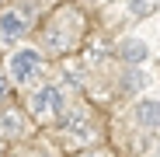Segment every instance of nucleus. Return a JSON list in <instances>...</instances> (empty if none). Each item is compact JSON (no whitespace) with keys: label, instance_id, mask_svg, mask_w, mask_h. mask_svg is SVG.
<instances>
[{"label":"nucleus","instance_id":"nucleus-12","mask_svg":"<svg viewBox=\"0 0 160 157\" xmlns=\"http://www.w3.org/2000/svg\"><path fill=\"white\" fill-rule=\"evenodd\" d=\"M0 154H4V136H0Z\"/></svg>","mask_w":160,"mask_h":157},{"label":"nucleus","instance_id":"nucleus-13","mask_svg":"<svg viewBox=\"0 0 160 157\" xmlns=\"http://www.w3.org/2000/svg\"><path fill=\"white\" fill-rule=\"evenodd\" d=\"M28 157H35V154H28Z\"/></svg>","mask_w":160,"mask_h":157},{"label":"nucleus","instance_id":"nucleus-9","mask_svg":"<svg viewBox=\"0 0 160 157\" xmlns=\"http://www.w3.org/2000/svg\"><path fill=\"white\" fill-rule=\"evenodd\" d=\"M146 81H143V73H125V81H122V87L125 91H139Z\"/></svg>","mask_w":160,"mask_h":157},{"label":"nucleus","instance_id":"nucleus-6","mask_svg":"<svg viewBox=\"0 0 160 157\" xmlns=\"http://www.w3.org/2000/svg\"><path fill=\"white\" fill-rule=\"evenodd\" d=\"M136 122L146 126V129H157L160 126V101H139L136 105Z\"/></svg>","mask_w":160,"mask_h":157},{"label":"nucleus","instance_id":"nucleus-11","mask_svg":"<svg viewBox=\"0 0 160 157\" xmlns=\"http://www.w3.org/2000/svg\"><path fill=\"white\" fill-rule=\"evenodd\" d=\"M80 157H108V154H80Z\"/></svg>","mask_w":160,"mask_h":157},{"label":"nucleus","instance_id":"nucleus-2","mask_svg":"<svg viewBox=\"0 0 160 157\" xmlns=\"http://www.w3.org/2000/svg\"><path fill=\"white\" fill-rule=\"evenodd\" d=\"M42 66H45V63H42V52L21 45V49H14L11 56H7V81L28 84V81H35V77L42 73Z\"/></svg>","mask_w":160,"mask_h":157},{"label":"nucleus","instance_id":"nucleus-1","mask_svg":"<svg viewBox=\"0 0 160 157\" xmlns=\"http://www.w3.org/2000/svg\"><path fill=\"white\" fill-rule=\"evenodd\" d=\"M80 35H84V18H80V11L73 7H63L49 18V24L42 28V45L49 52H56V56H63V52H70Z\"/></svg>","mask_w":160,"mask_h":157},{"label":"nucleus","instance_id":"nucleus-8","mask_svg":"<svg viewBox=\"0 0 160 157\" xmlns=\"http://www.w3.org/2000/svg\"><path fill=\"white\" fill-rule=\"evenodd\" d=\"M118 56H122L125 63H139V60L146 56V45H143L139 39H125V42L118 45Z\"/></svg>","mask_w":160,"mask_h":157},{"label":"nucleus","instance_id":"nucleus-5","mask_svg":"<svg viewBox=\"0 0 160 157\" xmlns=\"http://www.w3.org/2000/svg\"><path fill=\"white\" fill-rule=\"evenodd\" d=\"M66 136L77 140V143H91V140H98V126H94L84 112H77V119L66 122Z\"/></svg>","mask_w":160,"mask_h":157},{"label":"nucleus","instance_id":"nucleus-10","mask_svg":"<svg viewBox=\"0 0 160 157\" xmlns=\"http://www.w3.org/2000/svg\"><path fill=\"white\" fill-rule=\"evenodd\" d=\"M4 94H7V77L0 73V101H4Z\"/></svg>","mask_w":160,"mask_h":157},{"label":"nucleus","instance_id":"nucleus-7","mask_svg":"<svg viewBox=\"0 0 160 157\" xmlns=\"http://www.w3.org/2000/svg\"><path fill=\"white\" fill-rule=\"evenodd\" d=\"M21 129H24V119H21L18 108H0V133L4 136H18Z\"/></svg>","mask_w":160,"mask_h":157},{"label":"nucleus","instance_id":"nucleus-3","mask_svg":"<svg viewBox=\"0 0 160 157\" xmlns=\"http://www.w3.org/2000/svg\"><path fill=\"white\" fill-rule=\"evenodd\" d=\"M59 108H63V98H59V87H52V84H45V87L32 91V98H28V112H32L38 122L56 119V115H59Z\"/></svg>","mask_w":160,"mask_h":157},{"label":"nucleus","instance_id":"nucleus-4","mask_svg":"<svg viewBox=\"0 0 160 157\" xmlns=\"http://www.w3.org/2000/svg\"><path fill=\"white\" fill-rule=\"evenodd\" d=\"M28 35V14L18 11V7H4L0 11V42H18Z\"/></svg>","mask_w":160,"mask_h":157}]
</instances>
